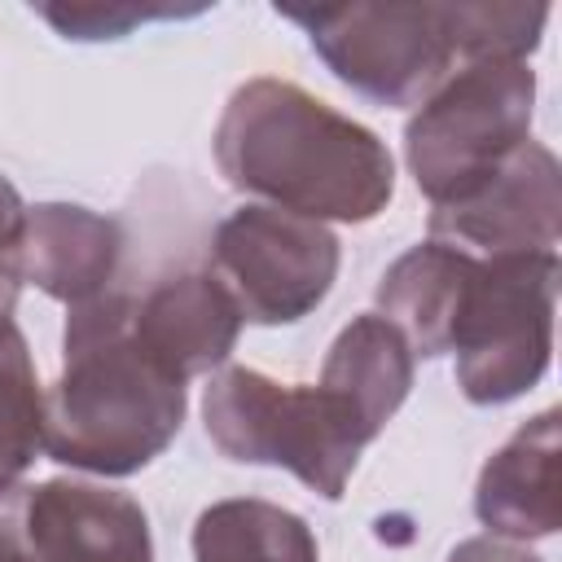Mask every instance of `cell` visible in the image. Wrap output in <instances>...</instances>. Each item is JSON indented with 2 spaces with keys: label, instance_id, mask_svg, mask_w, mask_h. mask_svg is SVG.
I'll return each mask as SVG.
<instances>
[{
  "label": "cell",
  "instance_id": "obj_1",
  "mask_svg": "<svg viewBox=\"0 0 562 562\" xmlns=\"http://www.w3.org/2000/svg\"><path fill=\"white\" fill-rule=\"evenodd\" d=\"M215 162L241 193L303 220H373L395 189L386 145L285 79L241 83L215 127Z\"/></svg>",
  "mask_w": 562,
  "mask_h": 562
},
{
  "label": "cell",
  "instance_id": "obj_15",
  "mask_svg": "<svg viewBox=\"0 0 562 562\" xmlns=\"http://www.w3.org/2000/svg\"><path fill=\"white\" fill-rule=\"evenodd\" d=\"M198 562H316L307 522L268 501H220L193 527Z\"/></svg>",
  "mask_w": 562,
  "mask_h": 562
},
{
  "label": "cell",
  "instance_id": "obj_21",
  "mask_svg": "<svg viewBox=\"0 0 562 562\" xmlns=\"http://www.w3.org/2000/svg\"><path fill=\"white\" fill-rule=\"evenodd\" d=\"M18 224H22V202H18V193H13V184L0 176V250L13 241V233H18Z\"/></svg>",
  "mask_w": 562,
  "mask_h": 562
},
{
  "label": "cell",
  "instance_id": "obj_13",
  "mask_svg": "<svg viewBox=\"0 0 562 562\" xmlns=\"http://www.w3.org/2000/svg\"><path fill=\"white\" fill-rule=\"evenodd\" d=\"M474 263H479V255H465L443 241L413 246L382 272V285H378L382 321L395 325V334L413 351L443 356L452 342V321H457V307H461Z\"/></svg>",
  "mask_w": 562,
  "mask_h": 562
},
{
  "label": "cell",
  "instance_id": "obj_7",
  "mask_svg": "<svg viewBox=\"0 0 562 562\" xmlns=\"http://www.w3.org/2000/svg\"><path fill=\"white\" fill-rule=\"evenodd\" d=\"M334 272V233L277 206L233 211L211 241V277L233 299L237 316L255 325H290L307 316L329 294Z\"/></svg>",
  "mask_w": 562,
  "mask_h": 562
},
{
  "label": "cell",
  "instance_id": "obj_12",
  "mask_svg": "<svg viewBox=\"0 0 562 562\" xmlns=\"http://www.w3.org/2000/svg\"><path fill=\"white\" fill-rule=\"evenodd\" d=\"M562 413L549 408L536 422H527L479 474L474 509L487 531L531 540L549 536L562 522Z\"/></svg>",
  "mask_w": 562,
  "mask_h": 562
},
{
  "label": "cell",
  "instance_id": "obj_9",
  "mask_svg": "<svg viewBox=\"0 0 562 562\" xmlns=\"http://www.w3.org/2000/svg\"><path fill=\"white\" fill-rule=\"evenodd\" d=\"M558 228H562L558 158L536 140H527L470 198L430 211V241L457 246L465 255L483 250V259L553 250Z\"/></svg>",
  "mask_w": 562,
  "mask_h": 562
},
{
  "label": "cell",
  "instance_id": "obj_19",
  "mask_svg": "<svg viewBox=\"0 0 562 562\" xmlns=\"http://www.w3.org/2000/svg\"><path fill=\"white\" fill-rule=\"evenodd\" d=\"M448 562H540L536 553H527V549H518V544H505V540H465V544H457L452 549V558Z\"/></svg>",
  "mask_w": 562,
  "mask_h": 562
},
{
  "label": "cell",
  "instance_id": "obj_8",
  "mask_svg": "<svg viewBox=\"0 0 562 562\" xmlns=\"http://www.w3.org/2000/svg\"><path fill=\"white\" fill-rule=\"evenodd\" d=\"M0 562H154L145 509L92 483L0 487Z\"/></svg>",
  "mask_w": 562,
  "mask_h": 562
},
{
  "label": "cell",
  "instance_id": "obj_2",
  "mask_svg": "<svg viewBox=\"0 0 562 562\" xmlns=\"http://www.w3.org/2000/svg\"><path fill=\"white\" fill-rule=\"evenodd\" d=\"M184 378L132 329V294H97L70 307L66 369L44 395V452L92 474L149 465L180 430Z\"/></svg>",
  "mask_w": 562,
  "mask_h": 562
},
{
  "label": "cell",
  "instance_id": "obj_6",
  "mask_svg": "<svg viewBox=\"0 0 562 562\" xmlns=\"http://www.w3.org/2000/svg\"><path fill=\"white\" fill-rule=\"evenodd\" d=\"M281 13L347 88L382 105L426 101L457 57L452 4H285Z\"/></svg>",
  "mask_w": 562,
  "mask_h": 562
},
{
  "label": "cell",
  "instance_id": "obj_4",
  "mask_svg": "<svg viewBox=\"0 0 562 562\" xmlns=\"http://www.w3.org/2000/svg\"><path fill=\"white\" fill-rule=\"evenodd\" d=\"M531 101L536 75L527 61L487 57L443 79L404 132L417 189L448 206L487 184L527 145Z\"/></svg>",
  "mask_w": 562,
  "mask_h": 562
},
{
  "label": "cell",
  "instance_id": "obj_3",
  "mask_svg": "<svg viewBox=\"0 0 562 562\" xmlns=\"http://www.w3.org/2000/svg\"><path fill=\"white\" fill-rule=\"evenodd\" d=\"M211 443L250 465H285L325 501H338L356 457L378 439L329 386H281L259 369H224L202 400Z\"/></svg>",
  "mask_w": 562,
  "mask_h": 562
},
{
  "label": "cell",
  "instance_id": "obj_20",
  "mask_svg": "<svg viewBox=\"0 0 562 562\" xmlns=\"http://www.w3.org/2000/svg\"><path fill=\"white\" fill-rule=\"evenodd\" d=\"M18 272H13V263H9V246L0 250V334H9L13 329V303H18Z\"/></svg>",
  "mask_w": 562,
  "mask_h": 562
},
{
  "label": "cell",
  "instance_id": "obj_5",
  "mask_svg": "<svg viewBox=\"0 0 562 562\" xmlns=\"http://www.w3.org/2000/svg\"><path fill=\"white\" fill-rule=\"evenodd\" d=\"M553 294H558V255H492L479 259L457 321V382L474 404H505L531 391L553 351Z\"/></svg>",
  "mask_w": 562,
  "mask_h": 562
},
{
  "label": "cell",
  "instance_id": "obj_11",
  "mask_svg": "<svg viewBox=\"0 0 562 562\" xmlns=\"http://www.w3.org/2000/svg\"><path fill=\"white\" fill-rule=\"evenodd\" d=\"M237 325L241 316L211 272H180L132 294L136 338L184 382L224 364L237 342Z\"/></svg>",
  "mask_w": 562,
  "mask_h": 562
},
{
  "label": "cell",
  "instance_id": "obj_16",
  "mask_svg": "<svg viewBox=\"0 0 562 562\" xmlns=\"http://www.w3.org/2000/svg\"><path fill=\"white\" fill-rule=\"evenodd\" d=\"M44 448V395L31 369L26 338L18 325L0 334V487H13V479L35 461Z\"/></svg>",
  "mask_w": 562,
  "mask_h": 562
},
{
  "label": "cell",
  "instance_id": "obj_17",
  "mask_svg": "<svg viewBox=\"0 0 562 562\" xmlns=\"http://www.w3.org/2000/svg\"><path fill=\"white\" fill-rule=\"evenodd\" d=\"M549 22L544 4H452V44L465 61H522Z\"/></svg>",
  "mask_w": 562,
  "mask_h": 562
},
{
  "label": "cell",
  "instance_id": "obj_10",
  "mask_svg": "<svg viewBox=\"0 0 562 562\" xmlns=\"http://www.w3.org/2000/svg\"><path fill=\"white\" fill-rule=\"evenodd\" d=\"M119 250L123 233L114 220L66 202H44L22 211V224L9 241V263L18 281H35L44 294L75 307L105 294Z\"/></svg>",
  "mask_w": 562,
  "mask_h": 562
},
{
  "label": "cell",
  "instance_id": "obj_18",
  "mask_svg": "<svg viewBox=\"0 0 562 562\" xmlns=\"http://www.w3.org/2000/svg\"><path fill=\"white\" fill-rule=\"evenodd\" d=\"M40 18L53 22L66 40H114L149 18H180V9H136V4H40Z\"/></svg>",
  "mask_w": 562,
  "mask_h": 562
},
{
  "label": "cell",
  "instance_id": "obj_14",
  "mask_svg": "<svg viewBox=\"0 0 562 562\" xmlns=\"http://www.w3.org/2000/svg\"><path fill=\"white\" fill-rule=\"evenodd\" d=\"M321 386L342 395L364 417V426L378 435L413 386L408 342L382 316H356L329 347Z\"/></svg>",
  "mask_w": 562,
  "mask_h": 562
}]
</instances>
